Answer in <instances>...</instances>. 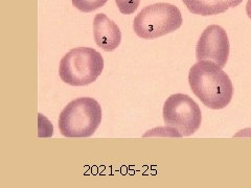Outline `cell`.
Here are the masks:
<instances>
[{"instance_id":"1","label":"cell","mask_w":251,"mask_h":188,"mask_svg":"<svg viewBox=\"0 0 251 188\" xmlns=\"http://www.w3.org/2000/svg\"><path fill=\"white\" fill-rule=\"evenodd\" d=\"M188 83L194 94L209 109H224L231 101V80L213 61H198L193 65L188 73Z\"/></svg>"},{"instance_id":"2","label":"cell","mask_w":251,"mask_h":188,"mask_svg":"<svg viewBox=\"0 0 251 188\" xmlns=\"http://www.w3.org/2000/svg\"><path fill=\"white\" fill-rule=\"evenodd\" d=\"M101 121V108L94 98L80 97L67 104L59 116V130L64 137H90Z\"/></svg>"},{"instance_id":"3","label":"cell","mask_w":251,"mask_h":188,"mask_svg":"<svg viewBox=\"0 0 251 188\" xmlns=\"http://www.w3.org/2000/svg\"><path fill=\"white\" fill-rule=\"evenodd\" d=\"M104 69V59L98 51L89 47L69 50L62 58L59 75L70 86H87L95 82Z\"/></svg>"},{"instance_id":"4","label":"cell","mask_w":251,"mask_h":188,"mask_svg":"<svg viewBox=\"0 0 251 188\" xmlns=\"http://www.w3.org/2000/svg\"><path fill=\"white\" fill-rule=\"evenodd\" d=\"M182 23L181 12L176 5L158 2L139 12L134 18L133 29L139 38L155 39L176 31Z\"/></svg>"},{"instance_id":"5","label":"cell","mask_w":251,"mask_h":188,"mask_svg":"<svg viewBox=\"0 0 251 188\" xmlns=\"http://www.w3.org/2000/svg\"><path fill=\"white\" fill-rule=\"evenodd\" d=\"M163 120L176 136L188 137L199 130L202 114L198 104L187 94L171 95L163 104Z\"/></svg>"},{"instance_id":"6","label":"cell","mask_w":251,"mask_h":188,"mask_svg":"<svg viewBox=\"0 0 251 188\" xmlns=\"http://www.w3.org/2000/svg\"><path fill=\"white\" fill-rule=\"evenodd\" d=\"M229 50V40L225 29L219 25H209L197 43L196 58L198 61H213L223 68L228 61Z\"/></svg>"},{"instance_id":"7","label":"cell","mask_w":251,"mask_h":188,"mask_svg":"<svg viewBox=\"0 0 251 188\" xmlns=\"http://www.w3.org/2000/svg\"><path fill=\"white\" fill-rule=\"evenodd\" d=\"M93 37L98 47L113 51L121 44V32L116 23L105 14H96L93 20Z\"/></svg>"},{"instance_id":"8","label":"cell","mask_w":251,"mask_h":188,"mask_svg":"<svg viewBox=\"0 0 251 188\" xmlns=\"http://www.w3.org/2000/svg\"><path fill=\"white\" fill-rule=\"evenodd\" d=\"M190 13L201 16H213L238 7L243 0H182Z\"/></svg>"},{"instance_id":"9","label":"cell","mask_w":251,"mask_h":188,"mask_svg":"<svg viewBox=\"0 0 251 188\" xmlns=\"http://www.w3.org/2000/svg\"><path fill=\"white\" fill-rule=\"evenodd\" d=\"M107 1L108 0H71L73 7H76L77 10L85 12V13L93 12L104 7Z\"/></svg>"},{"instance_id":"10","label":"cell","mask_w":251,"mask_h":188,"mask_svg":"<svg viewBox=\"0 0 251 188\" xmlns=\"http://www.w3.org/2000/svg\"><path fill=\"white\" fill-rule=\"evenodd\" d=\"M119 12L124 15H131L139 7L140 0H115Z\"/></svg>"},{"instance_id":"11","label":"cell","mask_w":251,"mask_h":188,"mask_svg":"<svg viewBox=\"0 0 251 188\" xmlns=\"http://www.w3.org/2000/svg\"><path fill=\"white\" fill-rule=\"evenodd\" d=\"M246 13L247 16L249 17V19L251 20V0H248L247 4H246Z\"/></svg>"}]
</instances>
